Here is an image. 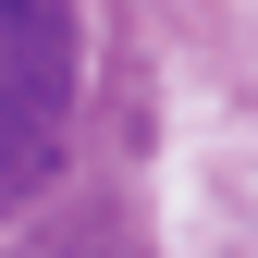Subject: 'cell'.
<instances>
[{
  "label": "cell",
  "instance_id": "1",
  "mask_svg": "<svg viewBox=\"0 0 258 258\" xmlns=\"http://www.w3.org/2000/svg\"><path fill=\"white\" fill-rule=\"evenodd\" d=\"M74 0H0V197H37L74 111Z\"/></svg>",
  "mask_w": 258,
  "mask_h": 258
}]
</instances>
